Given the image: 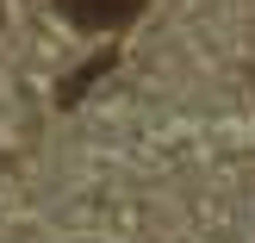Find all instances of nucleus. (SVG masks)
Here are the masks:
<instances>
[{
    "mask_svg": "<svg viewBox=\"0 0 255 243\" xmlns=\"http://www.w3.org/2000/svg\"><path fill=\"white\" fill-rule=\"evenodd\" d=\"M81 31H112V25H131L149 0H56Z\"/></svg>",
    "mask_w": 255,
    "mask_h": 243,
    "instance_id": "1",
    "label": "nucleus"
}]
</instances>
